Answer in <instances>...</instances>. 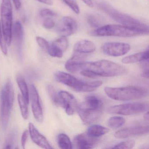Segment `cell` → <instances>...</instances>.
<instances>
[{"mask_svg": "<svg viewBox=\"0 0 149 149\" xmlns=\"http://www.w3.org/2000/svg\"><path fill=\"white\" fill-rule=\"evenodd\" d=\"M79 70H89L97 77H104L120 76L128 73V70L125 67L105 60L91 62L83 61L79 63Z\"/></svg>", "mask_w": 149, "mask_h": 149, "instance_id": "cell-1", "label": "cell"}, {"mask_svg": "<svg viewBox=\"0 0 149 149\" xmlns=\"http://www.w3.org/2000/svg\"><path fill=\"white\" fill-rule=\"evenodd\" d=\"M149 30L124 25H107L98 28L91 33L96 36L132 37L149 34Z\"/></svg>", "mask_w": 149, "mask_h": 149, "instance_id": "cell-2", "label": "cell"}, {"mask_svg": "<svg viewBox=\"0 0 149 149\" xmlns=\"http://www.w3.org/2000/svg\"><path fill=\"white\" fill-rule=\"evenodd\" d=\"M105 94L111 99L118 101H130L141 99L148 95V90L143 87L129 86L119 88L106 87Z\"/></svg>", "mask_w": 149, "mask_h": 149, "instance_id": "cell-3", "label": "cell"}, {"mask_svg": "<svg viewBox=\"0 0 149 149\" xmlns=\"http://www.w3.org/2000/svg\"><path fill=\"white\" fill-rule=\"evenodd\" d=\"M56 80L67 85L75 91L82 92H92L102 84V81H84L78 80L70 74L62 71H57L55 74Z\"/></svg>", "mask_w": 149, "mask_h": 149, "instance_id": "cell-4", "label": "cell"}, {"mask_svg": "<svg viewBox=\"0 0 149 149\" xmlns=\"http://www.w3.org/2000/svg\"><path fill=\"white\" fill-rule=\"evenodd\" d=\"M98 7L113 20L124 26L149 30V27L146 24L128 15L119 12L108 3L101 2L98 4Z\"/></svg>", "mask_w": 149, "mask_h": 149, "instance_id": "cell-5", "label": "cell"}, {"mask_svg": "<svg viewBox=\"0 0 149 149\" xmlns=\"http://www.w3.org/2000/svg\"><path fill=\"white\" fill-rule=\"evenodd\" d=\"M1 26L7 44L10 46L12 39L13 8L11 0H2L1 6Z\"/></svg>", "mask_w": 149, "mask_h": 149, "instance_id": "cell-6", "label": "cell"}, {"mask_svg": "<svg viewBox=\"0 0 149 149\" xmlns=\"http://www.w3.org/2000/svg\"><path fill=\"white\" fill-rule=\"evenodd\" d=\"M148 108V104L146 103H131L111 106L107 109V111L109 114L130 116L145 112Z\"/></svg>", "mask_w": 149, "mask_h": 149, "instance_id": "cell-7", "label": "cell"}, {"mask_svg": "<svg viewBox=\"0 0 149 149\" xmlns=\"http://www.w3.org/2000/svg\"><path fill=\"white\" fill-rule=\"evenodd\" d=\"M130 49L131 46L130 44L123 42H106L102 47V51L104 54L114 57L124 55Z\"/></svg>", "mask_w": 149, "mask_h": 149, "instance_id": "cell-8", "label": "cell"}, {"mask_svg": "<svg viewBox=\"0 0 149 149\" xmlns=\"http://www.w3.org/2000/svg\"><path fill=\"white\" fill-rule=\"evenodd\" d=\"M58 95L60 106L65 109L66 113L69 116L74 115L78 105L75 97L72 94L64 91H60Z\"/></svg>", "mask_w": 149, "mask_h": 149, "instance_id": "cell-9", "label": "cell"}, {"mask_svg": "<svg viewBox=\"0 0 149 149\" xmlns=\"http://www.w3.org/2000/svg\"><path fill=\"white\" fill-rule=\"evenodd\" d=\"M29 90L33 114L36 121L41 123L43 121V114L38 91L33 84L30 85Z\"/></svg>", "mask_w": 149, "mask_h": 149, "instance_id": "cell-10", "label": "cell"}, {"mask_svg": "<svg viewBox=\"0 0 149 149\" xmlns=\"http://www.w3.org/2000/svg\"><path fill=\"white\" fill-rule=\"evenodd\" d=\"M148 133V125H137L119 130L114 134V136L118 139H125L131 136L146 135Z\"/></svg>", "mask_w": 149, "mask_h": 149, "instance_id": "cell-11", "label": "cell"}, {"mask_svg": "<svg viewBox=\"0 0 149 149\" xmlns=\"http://www.w3.org/2000/svg\"><path fill=\"white\" fill-rule=\"evenodd\" d=\"M77 111L82 121L85 124L90 125L96 122L100 118L102 109H91L78 104Z\"/></svg>", "mask_w": 149, "mask_h": 149, "instance_id": "cell-12", "label": "cell"}, {"mask_svg": "<svg viewBox=\"0 0 149 149\" xmlns=\"http://www.w3.org/2000/svg\"><path fill=\"white\" fill-rule=\"evenodd\" d=\"M100 142L99 138L93 137L87 133L77 135L74 138V145L77 149H91L97 146Z\"/></svg>", "mask_w": 149, "mask_h": 149, "instance_id": "cell-13", "label": "cell"}, {"mask_svg": "<svg viewBox=\"0 0 149 149\" xmlns=\"http://www.w3.org/2000/svg\"><path fill=\"white\" fill-rule=\"evenodd\" d=\"M77 24L74 19L70 16L63 17L59 24L58 30L63 36H70L76 33Z\"/></svg>", "mask_w": 149, "mask_h": 149, "instance_id": "cell-14", "label": "cell"}, {"mask_svg": "<svg viewBox=\"0 0 149 149\" xmlns=\"http://www.w3.org/2000/svg\"><path fill=\"white\" fill-rule=\"evenodd\" d=\"M29 132L32 141L38 146L46 149H52L46 137L41 134L32 123L29 124Z\"/></svg>", "mask_w": 149, "mask_h": 149, "instance_id": "cell-15", "label": "cell"}, {"mask_svg": "<svg viewBox=\"0 0 149 149\" xmlns=\"http://www.w3.org/2000/svg\"><path fill=\"white\" fill-rule=\"evenodd\" d=\"M74 50L75 53L81 54L93 53L96 50L95 43L88 40H81L75 44Z\"/></svg>", "mask_w": 149, "mask_h": 149, "instance_id": "cell-16", "label": "cell"}, {"mask_svg": "<svg viewBox=\"0 0 149 149\" xmlns=\"http://www.w3.org/2000/svg\"><path fill=\"white\" fill-rule=\"evenodd\" d=\"M1 120L3 128L6 129L8 124L11 108L2 90L1 93Z\"/></svg>", "mask_w": 149, "mask_h": 149, "instance_id": "cell-17", "label": "cell"}, {"mask_svg": "<svg viewBox=\"0 0 149 149\" xmlns=\"http://www.w3.org/2000/svg\"><path fill=\"white\" fill-rule=\"evenodd\" d=\"M83 54L75 53V54L66 62L65 65L66 70L69 72L74 74L79 71L78 65L80 62L84 61V57Z\"/></svg>", "mask_w": 149, "mask_h": 149, "instance_id": "cell-18", "label": "cell"}, {"mask_svg": "<svg viewBox=\"0 0 149 149\" xmlns=\"http://www.w3.org/2000/svg\"><path fill=\"white\" fill-rule=\"evenodd\" d=\"M149 60V50L133 54L124 57L122 60L124 64H131Z\"/></svg>", "mask_w": 149, "mask_h": 149, "instance_id": "cell-19", "label": "cell"}, {"mask_svg": "<svg viewBox=\"0 0 149 149\" xmlns=\"http://www.w3.org/2000/svg\"><path fill=\"white\" fill-rule=\"evenodd\" d=\"M81 105L92 109H102L103 103L98 97L94 95L87 96Z\"/></svg>", "mask_w": 149, "mask_h": 149, "instance_id": "cell-20", "label": "cell"}, {"mask_svg": "<svg viewBox=\"0 0 149 149\" xmlns=\"http://www.w3.org/2000/svg\"><path fill=\"white\" fill-rule=\"evenodd\" d=\"M13 35L18 49L21 50L22 44L23 40L24 30L23 27L20 22L17 21L15 22L13 27Z\"/></svg>", "mask_w": 149, "mask_h": 149, "instance_id": "cell-21", "label": "cell"}, {"mask_svg": "<svg viewBox=\"0 0 149 149\" xmlns=\"http://www.w3.org/2000/svg\"><path fill=\"white\" fill-rule=\"evenodd\" d=\"M16 81L23 97L27 104L29 102V90L26 82L24 77L21 75L19 74L16 77Z\"/></svg>", "mask_w": 149, "mask_h": 149, "instance_id": "cell-22", "label": "cell"}, {"mask_svg": "<svg viewBox=\"0 0 149 149\" xmlns=\"http://www.w3.org/2000/svg\"><path fill=\"white\" fill-rule=\"evenodd\" d=\"M109 130L108 128L102 125H92L88 129L87 134L93 137L99 138L105 135L109 132Z\"/></svg>", "mask_w": 149, "mask_h": 149, "instance_id": "cell-23", "label": "cell"}, {"mask_svg": "<svg viewBox=\"0 0 149 149\" xmlns=\"http://www.w3.org/2000/svg\"><path fill=\"white\" fill-rule=\"evenodd\" d=\"M2 90L4 91L10 108L12 109L14 102L15 92L13 86L10 80L7 81Z\"/></svg>", "mask_w": 149, "mask_h": 149, "instance_id": "cell-24", "label": "cell"}, {"mask_svg": "<svg viewBox=\"0 0 149 149\" xmlns=\"http://www.w3.org/2000/svg\"><path fill=\"white\" fill-rule=\"evenodd\" d=\"M105 18L99 14H92L87 17V22L90 26L94 28H99L105 22Z\"/></svg>", "mask_w": 149, "mask_h": 149, "instance_id": "cell-25", "label": "cell"}, {"mask_svg": "<svg viewBox=\"0 0 149 149\" xmlns=\"http://www.w3.org/2000/svg\"><path fill=\"white\" fill-rule=\"evenodd\" d=\"M57 143L61 149H70L73 148L70 139L66 134L61 133L57 136Z\"/></svg>", "mask_w": 149, "mask_h": 149, "instance_id": "cell-26", "label": "cell"}, {"mask_svg": "<svg viewBox=\"0 0 149 149\" xmlns=\"http://www.w3.org/2000/svg\"><path fill=\"white\" fill-rule=\"evenodd\" d=\"M18 102L22 116L25 120H27L28 119L29 116L28 104L22 96L20 94L18 95Z\"/></svg>", "mask_w": 149, "mask_h": 149, "instance_id": "cell-27", "label": "cell"}, {"mask_svg": "<svg viewBox=\"0 0 149 149\" xmlns=\"http://www.w3.org/2000/svg\"><path fill=\"white\" fill-rule=\"evenodd\" d=\"M125 120L121 116H114L108 120V126L111 129H116L121 127L125 123Z\"/></svg>", "mask_w": 149, "mask_h": 149, "instance_id": "cell-28", "label": "cell"}, {"mask_svg": "<svg viewBox=\"0 0 149 149\" xmlns=\"http://www.w3.org/2000/svg\"><path fill=\"white\" fill-rule=\"evenodd\" d=\"M47 51L49 55L52 57L61 58L63 56V50L53 42L49 45Z\"/></svg>", "mask_w": 149, "mask_h": 149, "instance_id": "cell-29", "label": "cell"}, {"mask_svg": "<svg viewBox=\"0 0 149 149\" xmlns=\"http://www.w3.org/2000/svg\"><path fill=\"white\" fill-rule=\"evenodd\" d=\"M48 93L51 100L55 104L60 106V100L58 93H57L55 88L52 85L49 84L47 87Z\"/></svg>", "mask_w": 149, "mask_h": 149, "instance_id": "cell-30", "label": "cell"}, {"mask_svg": "<svg viewBox=\"0 0 149 149\" xmlns=\"http://www.w3.org/2000/svg\"><path fill=\"white\" fill-rule=\"evenodd\" d=\"M53 43L61 49L63 52L68 49L69 47V42L67 36H62L54 41Z\"/></svg>", "mask_w": 149, "mask_h": 149, "instance_id": "cell-31", "label": "cell"}, {"mask_svg": "<svg viewBox=\"0 0 149 149\" xmlns=\"http://www.w3.org/2000/svg\"><path fill=\"white\" fill-rule=\"evenodd\" d=\"M135 142L134 140H130L124 141L119 143L113 146L112 148L115 149H132L135 146Z\"/></svg>", "mask_w": 149, "mask_h": 149, "instance_id": "cell-32", "label": "cell"}, {"mask_svg": "<svg viewBox=\"0 0 149 149\" xmlns=\"http://www.w3.org/2000/svg\"><path fill=\"white\" fill-rule=\"evenodd\" d=\"M0 47L1 48V51L3 54L5 55H7L8 54L7 43L3 35L1 22H0Z\"/></svg>", "mask_w": 149, "mask_h": 149, "instance_id": "cell-33", "label": "cell"}, {"mask_svg": "<svg viewBox=\"0 0 149 149\" xmlns=\"http://www.w3.org/2000/svg\"><path fill=\"white\" fill-rule=\"evenodd\" d=\"M63 1L77 14L80 13V8L75 0H63Z\"/></svg>", "mask_w": 149, "mask_h": 149, "instance_id": "cell-34", "label": "cell"}, {"mask_svg": "<svg viewBox=\"0 0 149 149\" xmlns=\"http://www.w3.org/2000/svg\"><path fill=\"white\" fill-rule=\"evenodd\" d=\"M36 40L38 45L42 49L47 51L49 45L48 42L45 39L40 36H37L36 37Z\"/></svg>", "mask_w": 149, "mask_h": 149, "instance_id": "cell-35", "label": "cell"}, {"mask_svg": "<svg viewBox=\"0 0 149 149\" xmlns=\"http://www.w3.org/2000/svg\"><path fill=\"white\" fill-rule=\"evenodd\" d=\"M40 15L42 17H55L57 15V14L50 9L44 8L41 10Z\"/></svg>", "mask_w": 149, "mask_h": 149, "instance_id": "cell-36", "label": "cell"}, {"mask_svg": "<svg viewBox=\"0 0 149 149\" xmlns=\"http://www.w3.org/2000/svg\"><path fill=\"white\" fill-rule=\"evenodd\" d=\"M55 26V22L52 18L47 17L43 22V26L47 29H51Z\"/></svg>", "mask_w": 149, "mask_h": 149, "instance_id": "cell-37", "label": "cell"}, {"mask_svg": "<svg viewBox=\"0 0 149 149\" xmlns=\"http://www.w3.org/2000/svg\"><path fill=\"white\" fill-rule=\"evenodd\" d=\"M29 134V132L28 130L24 131L22 133L21 137V145L23 149H25L26 148V144L27 141Z\"/></svg>", "mask_w": 149, "mask_h": 149, "instance_id": "cell-38", "label": "cell"}, {"mask_svg": "<svg viewBox=\"0 0 149 149\" xmlns=\"http://www.w3.org/2000/svg\"><path fill=\"white\" fill-rule=\"evenodd\" d=\"M80 74H81L82 75L86 77H88V78H93V79H94V78H95L97 77L94 73H93V72H91V71H89V70H81Z\"/></svg>", "mask_w": 149, "mask_h": 149, "instance_id": "cell-39", "label": "cell"}, {"mask_svg": "<svg viewBox=\"0 0 149 149\" xmlns=\"http://www.w3.org/2000/svg\"><path fill=\"white\" fill-rule=\"evenodd\" d=\"M14 4L15 6V8L17 10H19L21 7V0H13Z\"/></svg>", "mask_w": 149, "mask_h": 149, "instance_id": "cell-40", "label": "cell"}, {"mask_svg": "<svg viewBox=\"0 0 149 149\" xmlns=\"http://www.w3.org/2000/svg\"><path fill=\"white\" fill-rule=\"evenodd\" d=\"M37 1L41 2V3L46 4V5H49V6H52L53 5L52 0H37Z\"/></svg>", "mask_w": 149, "mask_h": 149, "instance_id": "cell-41", "label": "cell"}, {"mask_svg": "<svg viewBox=\"0 0 149 149\" xmlns=\"http://www.w3.org/2000/svg\"><path fill=\"white\" fill-rule=\"evenodd\" d=\"M84 4H86L88 6L90 7H93V3L92 0H81Z\"/></svg>", "mask_w": 149, "mask_h": 149, "instance_id": "cell-42", "label": "cell"}, {"mask_svg": "<svg viewBox=\"0 0 149 149\" xmlns=\"http://www.w3.org/2000/svg\"><path fill=\"white\" fill-rule=\"evenodd\" d=\"M141 76L142 77L148 79L149 78V70H144V71L141 73Z\"/></svg>", "mask_w": 149, "mask_h": 149, "instance_id": "cell-43", "label": "cell"}, {"mask_svg": "<svg viewBox=\"0 0 149 149\" xmlns=\"http://www.w3.org/2000/svg\"><path fill=\"white\" fill-rule=\"evenodd\" d=\"M143 117L146 120H147V121H148V120H149V112H148V111H147V112H146L145 114L144 115Z\"/></svg>", "mask_w": 149, "mask_h": 149, "instance_id": "cell-44", "label": "cell"}]
</instances>
